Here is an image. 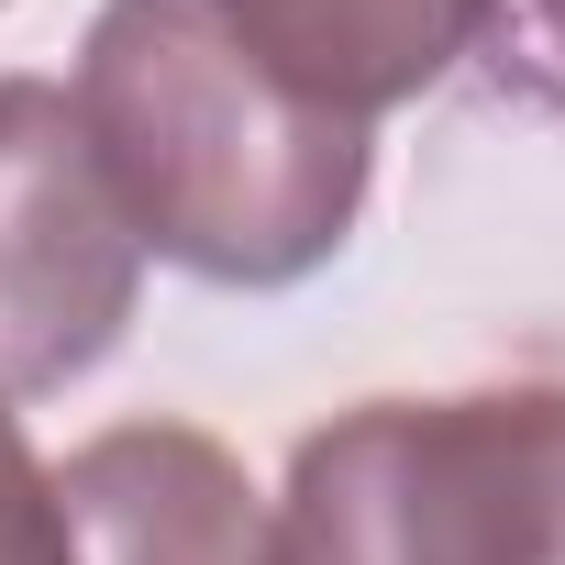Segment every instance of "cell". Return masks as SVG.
<instances>
[{
	"instance_id": "7a4b0ae2",
	"label": "cell",
	"mask_w": 565,
	"mask_h": 565,
	"mask_svg": "<svg viewBox=\"0 0 565 565\" xmlns=\"http://www.w3.org/2000/svg\"><path fill=\"white\" fill-rule=\"evenodd\" d=\"M266 565H565V377L333 411L266 499Z\"/></svg>"
},
{
	"instance_id": "8992f818",
	"label": "cell",
	"mask_w": 565,
	"mask_h": 565,
	"mask_svg": "<svg viewBox=\"0 0 565 565\" xmlns=\"http://www.w3.org/2000/svg\"><path fill=\"white\" fill-rule=\"evenodd\" d=\"M0 565H78L56 466L34 455V433L12 422V399H0Z\"/></svg>"
},
{
	"instance_id": "3957f363",
	"label": "cell",
	"mask_w": 565,
	"mask_h": 565,
	"mask_svg": "<svg viewBox=\"0 0 565 565\" xmlns=\"http://www.w3.org/2000/svg\"><path fill=\"white\" fill-rule=\"evenodd\" d=\"M145 300V244L56 78H0V399L78 388Z\"/></svg>"
},
{
	"instance_id": "52a82bcc",
	"label": "cell",
	"mask_w": 565,
	"mask_h": 565,
	"mask_svg": "<svg viewBox=\"0 0 565 565\" xmlns=\"http://www.w3.org/2000/svg\"><path fill=\"white\" fill-rule=\"evenodd\" d=\"M532 34H543V56L565 67V0H532Z\"/></svg>"
},
{
	"instance_id": "5b68a950",
	"label": "cell",
	"mask_w": 565,
	"mask_h": 565,
	"mask_svg": "<svg viewBox=\"0 0 565 565\" xmlns=\"http://www.w3.org/2000/svg\"><path fill=\"white\" fill-rule=\"evenodd\" d=\"M233 23L300 100L377 134V111L444 89L488 45L499 0H233Z\"/></svg>"
},
{
	"instance_id": "277c9868",
	"label": "cell",
	"mask_w": 565,
	"mask_h": 565,
	"mask_svg": "<svg viewBox=\"0 0 565 565\" xmlns=\"http://www.w3.org/2000/svg\"><path fill=\"white\" fill-rule=\"evenodd\" d=\"M78 565H266V488L200 422H111L56 466Z\"/></svg>"
},
{
	"instance_id": "6da1fadb",
	"label": "cell",
	"mask_w": 565,
	"mask_h": 565,
	"mask_svg": "<svg viewBox=\"0 0 565 565\" xmlns=\"http://www.w3.org/2000/svg\"><path fill=\"white\" fill-rule=\"evenodd\" d=\"M67 100L134 244L211 289H300L377 178V134L300 100L233 0H100Z\"/></svg>"
}]
</instances>
